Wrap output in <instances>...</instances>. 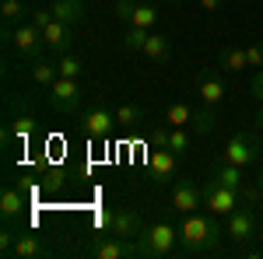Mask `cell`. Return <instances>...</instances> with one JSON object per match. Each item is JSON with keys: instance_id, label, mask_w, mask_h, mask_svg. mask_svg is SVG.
<instances>
[{"instance_id": "cell-15", "label": "cell", "mask_w": 263, "mask_h": 259, "mask_svg": "<svg viewBox=\"0 0 263 259\" xmlns=\"http://www.w3.org/2000/svg\"><path fill=\"white\" fill-rule=\"evenodd\" d=\"M155 147H168V151H176V154H186L190 151V133H186V126H165V130H155Z\"/></svg>"}, {"instance_id": "cell-12", "label": "cell", "mask_w": 263, "mask_h": 259, "mask_svg": "<svg viewBox=\"0 0 263 259\" xmlns=\"http://www.w3.org/2000/svg\"><path fill=\"white\" fill-rule=\"evenodd\" d=\"M42 42H46V49H53V53H67L70 49V42H74V25H67V21L53 18L42 25Z\"/></svg>"}, {"instance_id": "cell-25", "label": "cell", "mask_w": 263, "mask_h": 259, "mask_svg": "<svg viewBox=\"0 0 263 259\" xmlns=\"http://www.w3.org/2000/svg\"><path fill=\"white\" fill-rule=\"evenodd\" d=\"M32 133H35V119H32V116H18V119L7 123V140L14 137V140H21V144H25Z\"/></svg>"}, {"instance_id": "cell-21", "label": "cell", "mask_w": 263, "mask_h": 259, "mask_svg": "<svg viewBox=\"0 0 263 259\" xmlns=\"http://www.w3.org/2000/svg\"><path fill=\"white\" fill-rule=\"evenodd\" d=\"M53 7V18H60V21H67V25H78V21H84V0H53L49 4Z\"/></svg>"}, {"instance_id": "cell-27", "label": "cell", "mask_w": 263, "mask_h": 259, "mask_svg": "<svg viewBox=\"0 0 263 259\" xmlns=\"http://www.w3.org/2000/svg\"><path fill=\"white\" fill-rule=\"evenodd\" d=\"M144 42H147V28H137V25H126V32H123V46L130 49V53H141Z\"/></svg>"}, {"instance_id": "cell-11", "label": "cell", "mask_w": 263, "mask_h": 259, "mask_svg": "<svg viewBox=\"0 0 263 259\" xmlns=\"http://www.w3.org/2000/svg\"><path fill=\"white\" fill-rule=\"evenodd\" d=\"M203 207V193L200 186H193L190 179H182L172 186V210L176 214H193V210H200Z\"/></svg>"}, {"instance_id": "cell-16", "label": "cell", "mask_w": 263, "mask_h": 259, "mask_svg": "<svg viewBox=\"0 0 263 259\" xmlns=\"http://www.w3.org/2000/svg\"><path fill=\"white\" fill-rule=\"evenodd\" d=\"M176 161H179L176 151H168V147H155V151H151V158H147L151 175H155V179H162V182H168L172 175H176Z\"/></svg>"}, {"instance_id": "cell-26", "label": "cell", "mask_w": 263, "mask_h": 259, "mask_svg": "<svg viewBox=\"0 0 263 259\" xmlns=\"http://www.w3.org/2000/svg\"><path fill=\"white\" fill-rule=\"evenodd\" d=\"M141 119H144V109H141V105H134V102L116 105V126H137Z\"/></svg>"}, {"instance_id": "cell-29", "label": "cell", "mask_w": 263, "mask_h": 259, "mask_svg": "<svg viewBox=\"0 0 263 259\" xmlns=\"http://www.w3.org/2000/svg\"><path fill=\"white\" fill-rule=\"evenodd\" d=\"M246 60H249V67H256V70H260V67H263V42L246 46Z\"/></svg>"}, {"instance_id": "cell-28", "label": "cell", "mask_w": 263, "mask_h": 259, "mask_svg": "<svg viewBox=\"0 0 263 259\" xmlns=\"http://www.w3.org/2000/svg\"><path fill=\"white\" fill-rule=\"evenodd\" d=\"M57 70H60V77H81L84 60H81V56H70V53H63L60 63H57Z\"/></svg>"}, {"instance_id": "cell-35", "label": "cell", "mask_w": 263, "mask_h": 259, "mask_svg": "<svg viewBox=\"0 0 263 259\" xmlns=\"http://www.w3.org/2000/svg\"><path fill=\"white\" fill-rule=\"evenodd\" d=\"M256 182H260V186H263V172H260V179H256Z\"/></svg>"}, {"instance_id": "cell-23", "label": "cell", "mask_w": 263, "mask_h": 259, "mask_svg": "<svg viewBox=\"0 0 263 259\" xmlns=\"http://www.w3.org/2000/svg\"><path fill=\"white\" fill-rule=\"evenodd\" d=\"M25 14H28L25 0H4V4H0V18H4V28H14V25H21V21H25Z\"/></svg>"}, {"instance_id": "cell-10", "label": "cell", "mask_w": 263, "mask_h": 259, "mask_svg": "<svg viewBox=\"0 0 263 259\" xmlns=\"http://www.w3.org/2000/svg\"><path fill=\"white\" fill-rule=\"evenodd\" d=\"M112 126H116V112H109L105 105H95V109H88L81 116V130L95 140H105L112 133Z\"/></svg>"}, {"instance_id": "cell-8", "label": "cell", "mask_w": 263, "mask_h": 259, "mask_svg": "<svg viewBox=\"0 0 263 259\" xmlns=\"http://www.w3.org/2000/svg\"><path fill=\"white\" fill-rule=\"evenodd\" d=\"M116 18L123 25L151 28V25H158V7L151 0H116Z\"/></svg>"}, {"instance_id": "cell-32", "label": "cell", "mask_w": 263, "mask_h": 259, "mask_svg": "<svg viewBox=\"0 0 263 259\" xmlns=\"http://www.w3.org/2000/svg\"><path fill=\"white\" fill-rule=\"evenodd\" d=\"M0 249H4V252H11V249H14V231H11V228H4V231H0Z\"/></svg>"}, {"instance_id": "cell-30", "label": "cell", "mask_w": 263, "mask_h": 259, "mask_svg": "<svg viewBox=\"0 0 263 259\" xmlns=\"http://www.w3.org/2000/svg\"><path fill=\"white\" fill-rule=\"evenodd\" d=\"M260 200H263V186L260 182H256V186H242V203L253 207V203H260Z\"/></svg>"}, {"instance_id": "cell-18", "label": "cell", "mask_w": 263, "mask_h": 259, "mask_svg": "<svg viewBox=\"0 0 263 259\" xmlns=\"http://www.w3.org/2000/svg\"><path fill=\"white\" fill-rule=\"evenodd\" d=\"M211 179L221 182V186H232V189H239V193H242V186H246L242 168H239V165H232V161H221V158H218V165L211 168Z\"/></svg>"}, {"instance_id": "cell-34", "label": "cell", "mask_w": 263, "mask_h": 259, "mask_svg": "<svg viewBox=\"0 0 263 259\" xmlns=\"http://www.w3.org/2000/svg\"><path fill=\"white\" fill-rule=\"evenodd\" d=\"M256 126H263V109H260V116H256Z\"/></svg>"}, {"instance_id": "cell-6", "label": "cell", "mask_w": 263, "mask_h": 259, "mask_svg": "<svg viewBox=\"0 0 263 259\" xmlns=\"http://www.w3.org/2000/svg\"><path fill=\"white\" fill-rule=\"evenodd\" d=\"M256 228H260V217L253 214L249 203L235 207V210L224 217V235H228L232 242H253L256 238Z\"/></svg>"}, {"instance_id": "cell-3", "label": "cell", "mask_w": 263, "mask_h": 259, "mask_svg": "<svg viewBox=\"0 0 263 259\" xmlns=\"http://www.w3.org/2000/svg\"><path fill=\"white\" fill-rule=\"evenodd\" d=\"M214 123H218V116L211 112V105L207 109H193L190 102H172L165 109V126H190L197 133H207Z\"/></svg>"}, {"instance_id": "cell-36", "label": "cell", "mask_w": 263, "mask_h": 259, "mask_svg": "<svg viewBox=\"0 0 263 259\" xmlns=\"http://www.w3.org/2000/svg\"><path fill=\"white\" fill-rule=\"evenodd\" d=\"M172 4H186V0H172Z\"/></svg>"}, {"instance_id": "cell-14", "label": "cell", "mask_w": 263, "mask_h": 259, "mask_svg": "<svg viewBox=\"0 0 263 259\" xmlns=\"http://www.w3.org/2000/svg\"><path fill=\"white\" fill-rule=\"evenodd\" d=\"M197 95H200V102L203 105H221L224 102V95H228V88H224V77L218 74V70H207L200 77V84H197Z\"/></svg>"}, {"instance_id": "cell-1", "label": "cell", "mask_w": 263, "mask_h": 259, "mask_svg": "<svg viewBox=\"0 0 263 259\" xmlns=\"http://www.w3.org/2000/svg\"><path fill=\"white\" fill-rule=\"evenodd\" d=\"M221 224L218 217L207 210H193V214H182V224H179V242H182V252L186 256H207V252H218L221 249Z\"/></svg>"}, {"instance_id": "cell-2", "label": "cell", "mask_w": 263, "mask_h": 259, "mask_svg": "<svg viewBox=\"0 0 263 259\" xmlns=\"http://www.w3.org/2000/svg\"><path fill=\"white\" fill-rule=\"evenodd\" d=\"M182 252L179 249V228H172V224H151V228H144L141 235V256H151V259H162V256H176Z\"/></svg>"}, {"instance_id": "cell-17", "label": "cell", "mask_w": 263, "mask_h": 259, "mask_svg": "<svg viewBox=\"0 0 263 259\" xmlns=\"http://www.w3.org/2000/svg\"><path fill=\"white\" fill-rule=\"evenodd\" d=\"M11 252L18 259H42V256H49V245H46L39 235H18Z\"/></svg>"}, {"instance_id": "cell-33", "label": "cell", "mask_w": 263, "mask_h": 259, "mask_svg": "<svg viewBox=\"0 0 263 259\" xmlns=\"http://www.w3.org/2000/svg\"><path fill=\"white\" fill-rule=\"evenodd\" d=\"M221 4H224V0H200V7H203V11H211V14L221 11Z\"/></svg>"}, {"instance_id": "cell-19", "label": "cell", "mask_w": 263, "mask_h": 259, "mask_svg": "<svg viewBox=\"0 0 263 259\" xmlns=\"http://www.w3.org/2000/svg\"><path fill=\"white\" fill-rule=\"evenodd\" d=\"M21 210H25V196H21V189H18V186H7V189L0 193V214H4V221H7V224L18 221Z\"/></svg>"}, {"instance_id": "cell-37", "label": "cell", "mask_w": 263, "mask_h": 259, "mask_svg": "<svg viewBox=\"0 0 263 259\" xmlns=\"http://www.w3.org/2000/svg\"><path fill=\"white\" fill-rule=\"evenodd\" d=\"M260 228H263V214H260Z\"/></svg>"}, {"instance_id": "cell-13", "label": "cell", "mask_w": 263, "mask_h": 259, "mask_svg": "<svg viewBox=\"0 0 263 259\" xmlns=\"http://www.w3.org/2000/svg\"><path fill=\"white\" fill-rule=\"evenodd\" d=\"M112 235L120 238H141L144 235V221L137 210H112V224H109Z\"/></svg>"}, {"instance_id": "cell-9", "label": "cell", "mask_w": 263, "mask_h": 259, "mask_svg": "<svg viewBox=\"0 0 263 259\" xmlns=\"http://www.w3.org/2000/svg\"><path fill=\"white\" fill-rule=\"evenodd\" d=\"M81 84L78 77H57L49 84V102H53V109L57 112H78V105H81Z\"/></svg>"}, {"instance_id": "cell-24", "label": "cell", "mask_w": 263, "mask_h": 259, "mask_svg": "<svg viewBox=\"0 0 263 259\" xmlns=\"http://www.w3.org/2000/svg\"><path fill=\"white\" fill-rule=\"evenodd\" d=\"M60 77V70H57V63H49V60H32V81L39 84V88H49L53 81Z\"/></svg>"}, {"instance_id": "cell-22", "label": "cell", "mask_w": 263, "mask_h": 259, "mask_svg": "<svg viewBox=\"0 0 263 259\" xmlns=\"http://www.w3.org/2000/svg\"><path fill=\"white\" fill-rule=\"evenodd\" d=\"M246 67H249L246 49H239V46L221 49V56H218V70H224V74H239V70H246Z\"/></svg>"}, {"instance_id": "cell-4", "label": "cell", "mask_w": 263, "mask_h": 259, "mask_svg": "<svg viewBox=\"0 0 263 259\" xmlns=\"http://www.w3.org/2000/svg\"><path fill=\"white\" fill-rule=\"evenodd\" d=\"M200 193H203V210H211L214 217H228L235 207H242V193H239V189L221 186V182H214V179L203 182Z\"/></svg>"}, {"instance_id": "cell-5", "label": "cell", "mask_w": 263, "mask_h": 259, "mask_svg": "<svg viewBox=\"0 0 263 259\" xmlns=\"http://www.w3.org/2000/svg\"><path fill=\"white\" fill-rule=\"evenodd\" d=\"M4 39L11 42L21 56H28V60H39L42 49H46L42 28L35 25V21H21V25H14V28H4Z\"/></svg>"}, {"instance_id": "cell-31", "label": "cell", "mask_w": 263, "mask_h": 259, "mask_svg": "<svg viewBox=\"0 0 263 259\" xmlns=\"http://www.w3.org/2000/svg\"><path fill=\"white\" fill-rule=\"evenodd\" d=\"M249 95H253L256 102H263V67L253 74V81H249Z\"/></svg>"}, {"instance_id": "cell-20", "label": "cell", "mask_w": 263, "mask_h": 259, "mask_svg": "<svg viewBox=\"0 0 263 259\" xmlns=\"http://www.w3.org/2000/svg\"><path fill=\"white\" fill-rule=\"evenodd\" d=\"M147 60H155V63H165L168 56H172V42L165 39L162 32H147V42H144V49H141Z\"/></svg>"}, {"instance_id": "cell-7", "label": "cell", "mask_w": 263, "mask_h": 259, "mask_svg": "<svg viewBox=\"0 0 263 259\" xmlns=\"http://www.w3.org/2000/svg\"><path fill=\"white\" fill-rule=\"evenodd\" d=\"M256 158H260V140L253 137V133H232L228 144H224V151H221V161H232L239 168L253 165Z\"/></svg>"}]
</instances>
